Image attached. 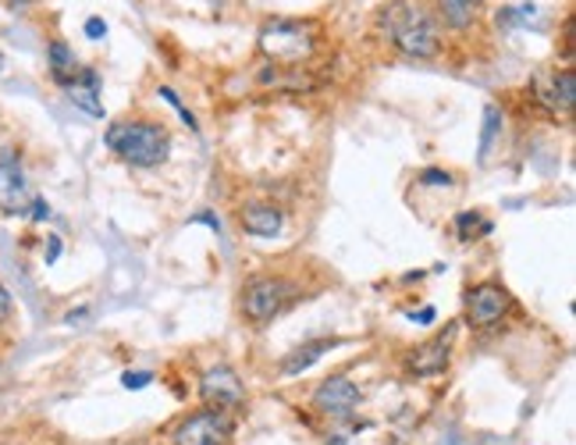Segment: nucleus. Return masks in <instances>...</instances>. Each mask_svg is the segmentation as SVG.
Instances as JSON below:
<instances>
[{
  "label": "nucleus",
  "mask_w": 576,
  "mask_h": 445,
  "mask_svg": "<svg viewBox=\"0 0 576 445\" xmlns=\"http://www.w3.org/2000/svg\"><path fill=\"white\" fill-rule=\"evenodd\" d=\"M377 25L395 43V51L413 61H430L441 54V25L420 0H392L377 14Z\"/></svg>",
  "instance_id": "f257e3e1"
},
{
  "label": "nucleus",
  "mask_w": 576,
  "mask_h": 445,
  "mask_svg": "<svg viewBox=\"0 0 576 445\" xmlns=\"http://www.w3.org/2000/svg\"><path fill=\"white\" fill-rule=\"evenodd\" d=\"M317 22L302 19H267L260 25V54L275 68H302L317 54Z\"/></svg>",
  "instance_id": "f03ea898"
},
{
  "label": "nucleus",
  "mask_w": 576,
  "mask_h": 445,
  "mask_svg": "<svg viewBox=\"0 0 576 445\" xmlns=\"http://www.w3.org/2000/svg\"><path fill=\"white\" fill-rule=\"evenodd\" d=\"M107 147L132 168H160L171 153V136L157 121H115L107 129Z\"/></svg>",
  "instance_id": "7ed1b4c3"
},
{
  "label": "nucleus",
  "mask_w": 576,
  "mask_h": 445,
  "mask_svg": "<svg viewBox=\"0 0 576 445\" xmlns=\"http://www.w3.org/2000/svg\"><path fill=\"white\" fill-rule=\"evenodd\" d=\"M296 282L285 275H253L243 285V317L253 325H267L296 304Z\"/></svg>",
  "instance_id": "20e7f679"
},
{
  "label": "nucleus",
  "mask_w": 576,
  "mask_h": 445,
  "mask_svg": "<svg viewBox=\"0 0 576 445\" xmlns=\"http://www.w3.org/2000/svg\"><path fill=\"white\" fill-rule=\"evenodd\" d=\"M512 310V296L505 285L499 282H480L462 299V317H467L470 328H494L502 325Z\"/></svg>",
  "instance_id": "39448f33"
},
{
  "label": "nucleus",
  "mask_w": 576,
  "mask_h": 445,
  "mask_svg": "<svg viewBox=\"0 0 576 445\" xmlns=\"http://www.w3.org/2000/svg\"><path fill=\"white\" fill-rule=\"evenodd\" d=\"M310 403H313L317 413H324V417L345 421V417H352V413L360 410L363 389H360L352 378H345V374H331V378H324V381H320V385L313 389V400H310Z\"/></svg>",
  "instance_id": "423d86ee"
},
{
  "label": "nucleus",
  "mask_w": 576,
  "mask_h": 445,
  "mask_svg": "<svg viewBox=\"0 0 576 445\" xmlns=\"http://www.w3.org/2000/svg\"><path fill=\"white\" fill-rule=\"evenodd\" d=\"M232 421L221 410H196L174 427V445H228Z\"/></svg>",
  "instance_id": "0eeeda50"
},
{
  "label": "nucleus",
  "mask_w": 576,
  "mask_h": 445,
  "mask_svg": "<svg viewBox=\"0 0 576 445\" xmlns=\"http://www.w3.org/2000/svg\"><path fill=\"white\" fill-rule=\"evenodd\" d=\"M200 400L211 410L228 413V410H238L246 403V385H243V378H238L232 368L217 363V368H211L200 378Z\"/></svg>",
  "instance_id": "6e6552de"
},
{
  "label": "nucleus",
  "mask_w": 576,
  "mask_h": 445,
  "mask_svg": "<svg viewBox=\"0 0 576 445\" xmlns=\"http://www.w3.org/2000/svg\"><path fill=\"white\" fill-rule=\"evenodd\" d=\"M452 339H456V328H445L438 339L420 342L416 349L406 353V374L413 378H435L448 368V357H452Z\"/></svg>",
  "instance_id": "1a4fd4ad"
},
{
  "label": "nucleus",
  "mask_w": 576,
  "mask_h": 445,
  "mask_svg": "<svg viewBox=\"0 0 576 445\" xmlns=\"http://www.w3.org/2000/svg\"><path fill=\"white\" fill-rule=\"evenodd\" d=\"M29 182L22 171V157L14 150L0 153V211L8 214H25L29 206Z\"/></svg>",
  "instance_id": "9d476101"
},
{
  "label": "nucleus",
  "mask_w": 576,
  "mask_h": 445,
  "mask_svg": "<svg viewBox=\"0 0 576 445\" xmlns=\"http://www.w3.org/2000/svg\"><path fill=\"white\" fill-rule=\"evenodd\" d=\"M537 100L555 110V115H573V104H576V75L573 68H563V72H552L544 83H537Z\"/></svg>",
  "instance_id": "9b49d317"
},
{
  "label": "nucleus",
  "mask_w": 576,
  "mask_h": 445,
  "mask_svg": "<svg viewBox=\"0 0 576 445\" xmlns=\"http://www.w3.org/2000/svg\"><path fill=\"white\" fill-rule=\"evenodd\" d=\"M334 346H342L339 339H313L307 346H296L292 353H288L281 363H278V374L281 378H299V374H307L310 368H317V360L320 357H328Z\"/></svg>",
  "instance_id": "f8f14e48"
},
{
  "label": "nucleus",
  "mask_w": 576,
  "mask_h": 445,
  "mask_svg": "<svg viewBox=\"0 0 576 445\" xmlns=\"http://www.w3.org/2000/svg\"><path fill=\"white\" fill-rule=\"evenodd\" d=\"M238 221H243V229L256 235V240H275L285 229V214L275 203H249L246 211L238 214Z\"/></svg>",
  "instance_id": "ddd939ff"
},
{
  "label": "nucleus",
  "mask_w": 576,
  "mask_h": 445,
  "mask_svg": "<svg viewBox=\"0 0 576 445\" xmlns=\"http://www.w3.org/2000/svg\"><path fill=\"white\" fill-rule=\"evenodd\" d=\"M46 68H51V75H54L57 86L75 83V75L83 72V65H78L75 51H72V46L64 43V40H51V43H46Z\"/></svg>",
  "instance_id": "4468645a"
},
{
  "label": "nucleus",
  "mask_w": 576,
  "mask_h": 445,
  "mask_svg": "<svg viewBox=\"0 0 576 445\" xmlns=\"http://www.w3.org/2000/svg\"><path fill=\"white\" fill-rule=\"evenodd\" d=\"M64 89H68V97L83 110H89L93 118H104V107L96 104V93H100V75H96L93 68H83L75 75V83H68Z\"/></svg>",
  "instance_id": "2eb2a0df"
},
{
  "label": "nucleus",
  "mask_w": 576,
  "mask_h": 445,
  "mask_svg": "<svg viewBox=\"0 0 576 445\" xmlns=\"http://www.w3.org/2000/svg\"><path fill=\"white\" fill-rule=\"evenodd\" d=\"M488 232H494V225H491V218H484L480 211H462V214L456 218V235H459L462 243L484 240Z\"/></svg>",
  "instance_id": "dca6fc26"
},
{
  "label": "nucleus",
  "mask_w": 576,
  "mask_h": 445,
  "mask_svg": "<svg viewBox=\"0 0 576 445\" xmlns=\"http://www.w3.org/2000/svg\"><path fill=\"white\" fill-rule=\"evenodd\" d=\"M441 14L452 29H467L477 14V4H470V0H441Z\"/></svg>",
  "instance_id": "f3484780"
},
{
  "label": "nucleus",
  "mask_w": 576,
  "mask_h": 445,
  "mask_svg": "<svg viewBox=\"0 0 576 445\" xmlns=\"http://www.w3.org/2000/svg\"><path fill=\"white\" fill-rule=\"evenodd\" d=\"M499 129H502V110L499 107H488L484 110V129H480V161L491 153L494 139H499Z\"/></svg>",
  "instance_id": "a211bd4d"
},
{
  "label": "nucleus",
  "mask_w": 576,
  "mask_h": 445,
  "mask_svg": "<svg viewBox=\"0 0 576 445\" xmlns=\"http://www.w3.org/2000/svg\"><path fill=\"white\" fill-rule=\"evenodd\" d=\"M160 97H164V100H168V104H171L174 110H179V115H182V121L189 125V129H196V118H192V115H189V110L182 107V100H179V97H174V93H171L168 86H160Z\"/></svg>",
  "instance_id": "6ab92c4d"
},
{
  "label": "nucleus",
  "mask_w": 576,
  "mask_h": 445,
  "mask_svg": "<svg viewBox=\"0 0 576 445\" xmlns=\"http://www.w3.org/2000/svg\"><path fill=\"white\" fill-rule=\"evenodd\" d=\"M150 381H153L150 371H128V374L121 378V385H125V389H147Z\"/></svg>",
  "instance_id": "aec40b11"
},
{
  "label": "nucleus",
  "mask_w": 576,
  "mask_h": 445,
  "mask_svg": "<svg viewBox=\"0 0 576 445\" xmlns=\"http://www.w3.org/2000/svg\"><path fill=\"white\" fill-rule=\"evenodd\" d=\"M420 182H424V186H452V174L435 168V171H424V174H420Z\"/></svg>",
  "instance_id": "412c9836"
},
{
  "label": "nucleus",
  "mask_w": 576,
  "mask_h": 445,
  "mask_svg": "<svg viewBox=\"0 0 576 445\" xmlns=\"http://www.w3.org/2000/svg\"><path fill=\"white\" fill-rule=\"evenodd\" d=\"M14 314V304H11V293L4 289V282H0V325L8 321V317Z\"/></svg>",
  "instance_id": "4be33fe9"
},
{
  "label": "nucleus",
  "mask_w": 576,
  "mask_h": 445,
  "mask_svg": "<svg viewBox=\"0 0 576 445\" xmlns=\"http://www.w3.org/2000/svg\"><path fill=\"white\" fill-rule=\"evenodd\" d=\"M86 36H89V40H104V36H107V22H104V19H89V22H86Z\"/></svg>",
  "instance_id": "5701e85b"
},
{
  "label": "nucleus",
  "mask_w": 576,
  "mask_h": 445,
  "mask_svg": "<svg viewBox=\"0 0 576 445\" xmlns=\"http://www.w3.org/2000/svg\"><path fill=\"white\" fill-rule=\"evenodd\" d=\"M409 321H420V325H430V321H435V310H430V307H424L420 314H413V317H409Z\"/></svg>",
  "instance_id": "b1692460"
},
{
  "label": "nucleus",
  "mask_w": 576,
  "mask_h": 445,
  "mask_svg": "<svg viewBox=\"0 0 576 445\" xmlns=\"http://www.w3.org/2000/svg\"><path fill=\"white\" fill-rule=\"evenodd\" d=\"M36 4V0H8V8H14V11H22V8H32Z\"/></svg>",
  "instance_id": "393cba45"
},
{
  "label": "nucleus",
  "mask_w": 576,
  "mask_h": 445,
  "mask_svg": "<svg viewBox=\"0 0 576 445\" xmlns=\"http://www.w3.org/2000/svg\"><path fill=\"white\" fill-rule=\"evenodd\" d=\"M0 72H4V54H0Z\"/></svg>",
  "instance_id": "a878e982"
},
{
  "label": "nucleus",
  "mask_w": 576,
  "mask_h": 445,
  "mask_svg": "<svg viewBox=\"0 0 576 445\" xmlns=\"http://www.w3.org/2000/svg\"><path fill=\"white\" fill-rule=\"evenodd\" d=\"M470 4H480V0H470Z\"/></svg>",
  "instance_id": "bb28decb"
}]
</instances>
